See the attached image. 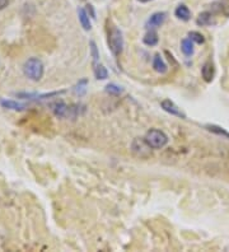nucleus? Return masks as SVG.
<instances>
[{
  "instance_id": "obj_1",
  "label": "nucleus",
  "mask_w": 229,
  "mask_h": 252,
  "mask_svg": "<svg viewBox=\"0 0 229 252\" xmlns=\"http://www.w3.org/2000/svg\"><path fill=\"white\" fill-rule=\"evenodd\" d=\"M23 72L27 78L32 80H40L44 75V64L40 59L31 58L24 63Z\"/></svg>"
},
{
  "instance_id": "obj_2",
  "label": "nucleus",
  "mask_w": 229,
  "mask_h": 252,
  "mask_svg": "<svg viewBox=\"0 0 229 252\" xmlns=\"http://www.w3.org/2000/svg\"><path fill=\"white\" fill-rule=\"evenodd\" d=\"M145 140L153 149H162L168 143V137L163 133L162 130L150 129L145 135Z\"/></svg>"
},
{
  "instance_id": "obj_3",
  "label": "nucleus",
  "mask_w": 229,
  "mask_h": 252,
  "mask_svg": "<svg viewBox=\"0 0 229 252\" xmlns=\"http://www.w3.org/2000/svg\"><path fill=\"white\" fill-rule=\"evenodd\" d=\"M108 46L114 56L121 55L122 48H124V37L118 28L112 27L111 31L108 32Z\"/></svg>"
},
{
  "instance_id": "obj_4",
  "label": "nucleus",
  "mask_w": 229,
  "mask_h": 252,
  "mask_svg": "<svg viewBox=\"0 0 229 252\" xmlns=\"http://www.w3.org/2000/svg\"><path fill=\"white\" fill-rule=\"evenodd\" d=\"M152 149L153 148L147 143L145 138L144 139H139V138H136L131 144L132 153H134L136 157L144 158V159L152 156Z\"/></svg>"
},
{
  "instance_id": "obj_5",
  "label": "nucleus",
  "mask_w": 229,
  "mask_h": 252,
  "mask_svg": "<svg viewBox=\"0 0 229 252\" xmlns=\"http://www.w3.org/2000/svg\"><path fill=\"white\" fill-rule=\"evenodd\" d=\"M165 18H167V14H165L164 12H158V13H154L152 17L149 18V21H148V23H147V26H148L149 28L161 27V26L164 23Z\"/></svg>"
},
{
  "instance_id": "obj_6",
  "label": "nucleus",
  "mask_w": 229,
  "mask_h": 252,
  "mask_svg": "<svg viewBox=\"0 0 229 252\" xmlns=\"http://www.w3.org/2000/svg\"><path fill=\"white\" fill-rule=\"evenodd\" d=\"M201 75L202 78H204V80L208 83H210L213 79H214V75H215V68H214V64H213L210 60L202 65Z\"/></svg>"
},
{
  "instance_id": "obj_7",
  "label": "nucleus",
  "mask_w": 229,
  "mask_h": 252,
  "mask_svg": "<svg viewBox=\"0 0 229 252\" xmlns=\"http://www.w3.org/2000/svg\"><path fill=\"white\" fill-rule=\"evenodd\" d=\"M161 105H162V109L164 110L165 112L171 113V115L173 116H179V117H185V115L180 111L179 107L172 102L171 99H164V101H162Z\"/></svg>"
},
{
  "instance_id": "obj_8",
  "label": "nucleus",
  "mask_w": 229,
  "mask_h": 252,
  "mask_svg": "<svg viewBox=\"0 0 229 252\" xmlns=\"http://www.w3.org/2000/svg\"><path fill=\"white\" fill-rule=\"evenodd\" d=\"M52 111L59 117H66L69 112H70V107L65 105L64 102H57L52 106Z\"/></svg>"
},
{
  "instance_id": "obj_9",
  "label": "nucleus",
  "mask_w": 229,
  "mask_h": 252,
  "mask_svg": "<svg viewBox=\"0 0 229 252\" xmlns=\"http://www.w3.org/2000/svg\"><path fill=\"white\" fill-rule=\"evenodd\" d=\"M196 23L201 26V27H204V26H210V24L215 23V22H214L212 13H209V12H202V13L199 14L197 19H196Z\"/></svg>"
},
{
  "instance_id": "obj_10",
  "label": "nucleus",
  "mask_w": 229,
  "mask_h": 252,
  "mask_svg": "<svg viewBox=\"0 0 229 252\" xmlns=\"http://www.w3.org/2000/svg\"><path fill=\"white\" fill-rule=\"evenodd\" d=\"M175 14H176V17L180 18L181 21H189L190 18H191V12H190V9L186 5H179V7L176 8V11H175Z\"/></svg>"
},
{
  "instance_id": "obj_11",
  "label": "nucleus",
  "mask_w": 229,
  "mask_h": 252,
  "mask_svg": "<svg viewBox=\"0 0 229 252\" xmlns=\"http://www.w3.org/2000/svg\"><path fill=\"white\" fill-rule=\"evenodd\" d=\"M78 16H79L82 27L84 28L85 31H89L91 30V21H89V16H88L87 11H84L83 8H79L78 9Z\"/></svg>"
},
{
  "instance_id": "obj_12",
  "label": "nucleus",
  "mask_w": 229,
  "mask_h": 252,
  "mask_svg": "<svg viewBox=\"0 0 229 252\" xmlns=\"http://www.w3.org/2000/svg\"><path fill=\"white\" fill-rule=\"evenodd\" d=\"M153 68L157 73H161V74H164L167 72V65L163 62V59L161 55H155L154 60H153Z\"/></svg>"
},
{
  "instance_id": "obj_13",
  "label": "nucleus",
  "mask_w": 229,
  "mask_h": 252,
  "mask_svg": "<svg viewBox=\"0 0 229 252\" xmlns=\"http://www.w3.org/2000/svg\"><path fill=\"white\" fill-rule=\"evenodd\" d=\"M181 50L186 56H191L194 54V44L190 38H185L181 42Z\"/></svg>"
},
{
  "instance_id": "obj_14",
  "label": "nucleus",
  "mask_w": 229,
  "mask_h": 252,
  "mask_svg": "<svg viewBox=\"0 0 229 252\" xmlns=\"http://www.w3.org/2000/svg\"><path fill=\"white\" fill-rule=\"evenodd\" d=\"M158 34H157L155 31H153V30H150V31L144 36V44L148 45V46H155V45L158 44Z\"/></svg>"
},
{
  "instance_id": "obj_15",
  "label": "nucleus",
  "mask_w": 229,
  "mask_h": 252,
  "mask_svg": "<svg viewBox=\"0 0 229 252\" xmlns=\"http://www.w3.org/2000/svg\"><path fill=\"white\" fill-rule=\"evenodd\" d=\"M95 75L97 79H101V80H105L107 79L108 77V73H107V69L101 64H96L95 65Z\"/></svg>"
},
{
  "instance_id": "obj_16",
  "label": "nucleus",
  "mask_w": 229,
  "mask_h": 252,
  "mask_svg": "<svg viewBox=\"0 0 229 252\" xmlns=\"http://www.w3.org/2000/svg\"><path fill=\"white\" fill-rule=\"evenodd\" d=\"M0 105L3 106L4 109H9V110H23L24 106L20 105L18 102H14V101H5V99H0Z\"/></svg>"
},
{
  "instance_id": "obj_17",
  "label": "nucleus",
  "mask_w": 229,
  "mask_h": 252,
  "mask_svg": "<svg viewBox=\"0 0 229 252\" xmlns=\"http://www.w3.org/2000/svg\"><path fill=\"white\" fill-rule=\"evenodd\" d=\"M206 129L209 130V131H212V133L216 134V135H222V137L228 138V139H229V133H228V131H226V130H224V129H223V127H220V126L206 125Z\"/></svg>"
},
{
  "instance_id": "obj_18",
  "label": "nucleus",
  "mask_w": 229,
  "mask_h": 252,
  "mask_svg": "<svg viewBox=\"0 0 229 252\" xmlns=\"http://www.w3.org/2000/svg\"><path fill=\"white\" fill-rule=\"evenodd\" d=\"M189 38L191 40L192 42H196V44H199V45H201L205 42V38H204V36H202L200 32H195V31L190 32Z\"/></svg>"
},
{
  "instance_id": "obj_19",
  "label": "nucleus",
  "mask_w": 229,
  "mask_h": 252,
  "mask_svg": "<svg viewBox=\"0 0 229 252\" xmlns=\"http://www.w3.org/2000/svg\"><path fill=\"white\" fill-rule=\"evenodd\" d=\"M106 92L110 93V94L118 95L122 92V88L121 87H118V85L114 84V83H111V84H108L107 87H106Z\"/></svg>"
},
{
  "instance_id": "obj_20",
  "label": "nucleus",
  "mask_w": 229,
  "mask_h": 252,
  "mask_svg": "<svg viewBox=\"0 0 229 252\" xmlns=\"http://www.w3.org/2000/svg\"><path fill=\"white\" fill-rule=\"evenodd\" d=\"M87 83H88L87 79H82L81 82L78 83L77 87H75V93H77V94H79V95L84 94L85 88H87Z\"/></svg>"
},
{
  "instance_id": "obj_21",
  "label": "nucleus",
  "mask_w": 229,
  "mask_h": 252,
  "mask_svg": "<svg viewBox=\"0 0 229 252\" xmlns=\"http://www.w3.org/2000/svg\"><path fill=\"white\" fill-rule=\"evenodd\" d=\"M91 54H92V58H93V65L98 64V60H99V54H98V50H97V46H96V42L95 41H91Z\"/></svg>"
},
{
  "instance_id": "obj_22",
  "label": "nucleus",
  "mask_w": 229,
  "mask_h": 252,
  "mask_svg": "<svg viewBox=\"0 0 229 252\" xmlns=\"http://www.w3.org/2000/svg\"><path fill=\"white\" fill-rule=\"evenodd\" d=\"M8 4H9V0H0V11L8 7Z\"/></svg>"
},
{
  "instance_id": "obj_23",
  "label": "nucleus",
  "mask_w": 229,
  "mask_h": 252,
  "mask_svg": "<svg viewBox=\"0 0 229 252\" xmlns=\"http://www.w3.org/2000/svg\"><path fill=\"white\" fill-rule=\"evenodd\" d=\"M87 13L88 14H89V13H91V16H92V18H96L95 17V11H93V7H92V5H87Z\"/></svg>"
},
{
  "instance_id": "obj_24",
  "label": "nucleus",
  "mask_w": 229,
  "mask_h": 252,
  "mask_svg": "<svg viewBox=\"0 0 229 252\" xmlns=\"http://www.w3.org/2000/svg\"><path fill=\"white\" fill-rule=\"evenodd\" d=\"M139 1H142V3H148V1H150V0H139Z\"/></svg>"
}]
</instances>
